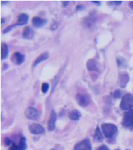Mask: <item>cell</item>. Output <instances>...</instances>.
<instances>
[{
  "label": "cell",
  "mask_w": 133,
  "mask_h": 150,
  "mask_svg": "<svg viewBox=\"0 0 133 150\" xmlns=\"http://www.w3.org/2000/svg\"><path fill=\"white\" fill-rule=\"evenodd\" d=\"M95 19L92 16L88 17L86 19H85V25L87 26V27H91L94 23Z\"/></svg>",
  "instance_id": "obj_20"
},
{
  "label": "cell",
  "mask_w": 133,
  "mask_h": 150,
  "mask_svg": "<svg viewBox=\"0 0 133 150\" xmlns=\"http://www.w3.org/2000/svg\"><path fill=\"white\" fill-rule=\"evenodd\" d=\"M129 6H130V8L133 10V1H130L129 2Z\"/></svg>",
  "instance_id": "obj_28"
},
{
  "label": "cell",
  "mask_w": 133,
  "mask_h": 150,
  "mask_svg": "<svg viewBox=\"0 0 133 150\" xmlns=\"http://www.w3.org/2000/svg\"><path fill=\"white\" fill-rule=\"evenodd\" d=\"M93 2H94V3H96V4H99V3H100L99 2H97V1H96V2H95V1H93Z\"/></svg>",
  "instance_id": "obj_30"
},
{
  "label": "cell",
  "mask_w": 133,
  "mask_h": 150,
  "mask_svg": "<svg viewBox=\"0 0 133 150\" xmlns=\"http://www.w3.org/2000/svg\"></svg>",
  "instance_id": "obj_33"
},
{
  "label": "cell",
  "mask_w": 133,
  "mask_h": 150,
  "mask_svg": "<svg viewBox=\"0 0 133 150\" xmlns=\"http://www.w3.org/2000/svg\"><path fill=\"white\" fill-rule=\"evenodd\" d=\"M29 130L33 134H41L45 132L44 127L37 123H33L29 127Z\"/></svg>",
  "instance_id": "obj_8"
},
{
  "label": "cell",
  "mask_w": 133,
  "mask_h": 150,
  "mask_svg": "<svg viewBox=\"0 0 133 150\" xmlns=\"http://www.w3.org/2000/svg\"><path fill=\"white\" fill-rule=\"evenodd\" d=\"M12 142L8 138H5L4 140V144L6 146H10L12 144Z\"/></svg>",
  "instance_id": "obj_23"
},
{
  "label": "cell",
  "mask_w": 133,
  "mask_h": 150,
  "mask_svg": "<svg viewBox=\"0 0 133 150\" xmlns=\"http://www.w3.org/2000/svg\"><path fill=\"white\" fill-rule=\"evenodd\" d=\"M121 96V92L119 90H116L114 93V97L115 98H119Z\"/></svg>",
  "instance_id": "obj_24"
},
{
  "label": "cell",
  "mask_w": 133,
  "mask_h": 150,
  "mask_svg": "<svg viewBox=\"0 0 133 150\" xmlns=\"http://www.w3.org/2000/svg\"><path fill=\"white\" fill-rule=\"evenodd\" d=\"M130 80V77L128 73L123 72L120 73L119 76V85L121 88H125Z\"/></svg>",
  "instance_id": "obj_11"
},
{
  "label": "cell",
  "mask_w": 133,
  "mask_h": 150,
  "mask_svg": "<svg viewBox=\"0 0 133 150\" xmlns=\"http://www.w3.org/2000/svg\"><path fill=\"white\" fill-rule=\"evenodd\" d=\"M25 56L19 52H15L11 56V60L16 65H20L24 62Z\"/></svg>",
  "instance_id": "obj_10"
},
{
  "label": "cell",
  "mask_w": 133,
  "mask_h": 150,
  "mask_svg": "<svg viewBox=\"0 0 133 150\" xmlns=\"http://www.w3.org/2000/svg\"></svg>",
  "instance_id": "obj_32"
},
{
  "label": "cell",
  "mask_w": 133,
  "mask_h": 150,
  "mask_svg": "<svg viewBox=\"0 0 133 150\" xmlns=\"http://www.w3.org/2000/svg\"><path fill=\"white\" fill-rule=\"evenodd\" d=\"M32 22L33 25L36 28H41L47 23V21L46 19H42L38 16L33 17Z\"/></svg>",
  "instance_id": "obj_12"
},
{
  "label": "cell",
  "mask_w": 133,
  "mask_h": 150,
  "mask_svg": "<svg viewBox=\"0 0 133 150\" xmlns=\"http://www.w3.org/2000/svg\"><path fill=\"white\" fill-rule=\"evenodd\" d=\"M25 115L26 118L32 120H36L39 117V113L38 110L33 107H29L27 108L25 112Z\"/></svg>",
  "instance_id": "obj_5"
},
{
  "label": "cell",
  "mask_w": 133,
  "mask_h": 150,
  "mask_svg": "<svg viewBox=\"0 0 133 150\" xmlns=\"http://www.w3.org/2000/svg\"><path fill=\"white\" fill-rule=\"evenodd\" d=\"M68 117L72 120H78L81 117V114L77 110H72L68 113Z\"/></svg>",
  "instance_id": "obj_17"
},
{
  "label": "cell",
  "mask_w": 133,
  "mask_h": 150,
  "mask_svg": "<svg viewBox=\"0 0 133 150\" xmlns=\"http://www.w3.org/2000/svg\"><path fill=\"white\" fill-rule=\"evenodd\" d=\"M102 130L106 138L111 139L117 133V127L113 124L103 123L102 125Z\"/></svg>",
  "instance_id": "obj_1"
},
{
  "label": "cell",
  "mask_w": 133,
  "mask_h": 150,
  "mask_svg": "<svg viewBox=\"0 0 133 150\" xmlns=\"http://www.w3.org/2000/svg\"><path fill=\"white\" fill-rule=\"evenodd\" d=\"M94 139L98 141V142H102L103 140V137L102 136V134L100 132V130L99 127V126H98L95 131V133H94Z\"/></svg>",
  "instance_id": "obj_19"
},
{
  "label": "cell",
  "mask_w": 133,
  "mask_h": 150,
  "mask_svg": "<svg viewBox=\"0 0 133 150\" xmlns=\"http://www.w3.org/2000/svg\"><path fill=\"white\" fill-rule=\"evenodd\" d=\"M49 89V85L47 82H44L43 83L42 85V91L43 93H46L47 92L48 90Z\"/></svg>",
  "instance_id": "obj_21"
},
{
  "label": "cell",
  "mask_w": 133,
  "mask_h": 150,
  "mask_svg": "<svg viewBox=\"0 0 133 150\" xmlns=\"http://www.w3.org/2000/svg\"><path fill=\"white\" fill-rule=\"evenodd\" d=\"M98 150H109V148H108L107 146H106L105 145H103V146L99 147L98 148Z\"/></svg>",
  "instance_id": "obj_25"
},
{
  "label": "cell",
  "mask_w": 133,
  "mask_h": 150,
  "mask_svg": "<svg viewBox=\"0 0 133 150\" xmlns=\"http://www.w3.org/2000/svg\"><path fill=\"white\" fill-rule=\"evenodd\" d=\"M122 125L125 128L132 130L133 129V110H130L123 115Z\"/></svg>",
  "instance_id": "obj_2"
},
{
  "label": "cell",
  "mask_w": 133,
  "mask_h": 150,
  "mask_svg": "<svg viewBox=\"0 0 133 150\" xmlns=\"http://www.w3.org/2000/svg\"><path fill=\"white\" fill-rule=\"evenodd\" d=\"M14 26H15V24L14 25H10V26H8V27H6L4 30H3V32L4 33H8V32H9Z\"/></svg>",
  "instance_id": "obj_22"
},
{
  "label": "cell",
  "mask_w": 133,
  "mask_h": 150,
  "mask_svg": "<svg viewBox=\"0 0 133 150\" xmlns=\"http://www.w3.org/2000/svg\"><path fill=\"white\" fill-rule=\"evenodd\" d=\"M133 106V95L127 93L122 98L120 103V108L123 110H128L132 108Z\"/></svg>",
  "instance_id": "obj_3"
},
{
  "label": "cell",
  "mask_w": 133,
  "mask_h": 150,
  "mask_svg": "<svg viewBox=\"0 0 133 150\" xmlns=\"http://www.w3.org/2000/svg\"><path fill=\"white\" fill-rule=\"evenodd\" d=\"M29 19V16L26 13H21L19 15L18 18V22L15 24V26L17 25H25Z\"/></svg>",
  "instance_id": "obj_16"
},
{
  "label": "cell",
  "mask_w": 133,
  "mask_h": 150,
  "mask_svg": "<svg viewBox=\"0 0 133 150\" xmlns=\"http://www.w3.org/2000/svg\"><path fill=\"white\" fill-rule=\"evenodd\" d=\"M50 150H56V149H51Z\"/></svg>",
  "instance_id": "obj_31"
},
{
  "label": "cell",
  "mask_w": 133,
  "mask_h": 150,
  "mask_svg": "<svg viewBox=\"0 0 133 150\" xmlns=\"http://www.w3.org/2000/svg\"><path fill=\"white\" fill-rule=\"evenodd\" d=\"M86 68L89 71H93L97 69L96 62L93 59H89L86 62Z\"/></svg>",
  "instance_id": "obj_18"
},
{
  "label": "cell",
  "mask_w": 133,
  "mask_h": 150,
  "mask_svg": "<svg viewBox=\"0 0 133 150\" xmlns=\"http://www.w3.org/2000/svg\"><path fill=\"white\" fill-rule=\"evenodd\" d=\"M57 119V115L54 110H52L50 113V117L48 121L47 128L50 132L53 131L56 129V122Z\"/></svg>",
  "instance_id": "obj_9"
},
{
  "label": "cell",
  "mask_w": 133,
  "mask_h": 150,
  "mask_svg": "<svg viewBox=\"0 0 133 150\" xmlns=\"http://www.w3.org/2000/svg\"><path fill=\"white\" fill-rule=\"evenodd\" d=\"M114 4H115L116 5H118L122 3V1H113V2Z\"/></svg>",
  "instance_id": "obj_27"
},
{
  "label": "cell",
  "mask_w": 133,
  "mask_h": 150,
  "mask_svg": "<svg viewBox=\"0 0 133 150\" xmlns=\"http://www.w3.org/2000/svg\"><path fill=\"white\" fill-rule=\"evenodd\" d=\"M68 3V1H65V2H63V4H63V5H64V6H65L64 5H66V4H67Z\"/></svg>",
  "instance_id": "obj_29"
},
{
  "label": "cell",
  "mask_w": 133,
  "mask_h": 150,
  "mask_svg": "<svg viewBox=\"0 0 133 150\" xmlns=\"http://www.w3.org/2000/svg\"><path fill=\"white\" fill-rule=\"evenodd\" d=\"M83 8H84V6H83L82 5H78V6H76V9H78V10H81V9H82Z\"/></svg>",
  "instance_id": "obj_26"
},
{
  "label": "cell",
  "mask_w": 133,
  "mask_h": 150,
  "mask_svg": "<svg viewBox=\"0 0 133 150\" xmlns=\"http://www.w3.org/2000/svg\"><path fill=\"white\" fill-rule=\"evenodd\" d=\"M75 99L77 102V103L82 107L87 106L89 105L91 102V99L90 98L85 95V94H82V93H78L76 95Z\"/></svg>",
  "instance_id": "obj_4"
},
{
  "label": "cell",
  "mask_w": 133,
  "mask_h": 150,
  "mask_svg": "<svg viewBox=\"0 0 133 150\" xmlns=\"http://www.w3.org/2000/svg\"><path fill=\"white\" fill-rule=\"evenodd\" d=\"M74 150H92L91 142L89 140H83L76 144Z\"/></svg>",
  "instance_id": "obj_7"
},
{
  "label": "cell",
  "mask_w": 133,
  "mask_h": 150,
  "mask_svg": "<svg viewBox=\"0 0 133 150\" xmlns=\"http://www.w3.org/2000/svg\"><path fill=\"white\" fill-rule=\"evenodd\" d=\"M27 148L26 140L25 137H22L20 139L19 143H12L9 146V150H25Z\"/></svg>",
  "instance_id": "obj_6"
},
{
  "label": "cell",
  "mask_w": 133,
  "mask_h": 150,
  "mask_svg": "<svg viewBox=\"0 0 133 150\" xmlns=\"http://www.w3.org/2000/svg\"><path fill=\"white\" fill-rule=\"evenodd\" d=\"M49 54L48 53V52H43L42 53V54H40L38 57L35 60L33 64V67H36L40 63L45 61V60H46L49 59Z\"/></svg>",
  "instance_id": "obj_14"
},
{
  "label": "cell",
  "mask_w": 133,
  "mask_h": 150,
  "mask_svg": "<svg viewBox=\"0 0 133 150\" xmlns=\"http://www.w3.org/2000/svg\"><path fill=\"white\" fill-rule=\"evenodd\" d=\"M35 35L34 31L30 26H26L23 32V37L26 39H31L33 38Z\"/></svg>",
  "instance_id": "obj_13"
},
{
  "label": "cell",
  "mask_w": 133,
  "mask_h": 150,
  "mask_svg": "<svg viewBox=\"0 0 133 150\" xmlns=\"http://www.w3.org/2000/svg\"><path fill=\"white\" fill-rule=\"evenodd\" d=\"M9 54V48L8 45L5 43L1 45V59L4 60L7 58Z\"/></svg>",
  "instance_id": "obj_15"
}]
</instances>
